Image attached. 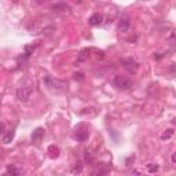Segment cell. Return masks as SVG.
<instances>
[{
    "instance_id": "6da1fadb",
    "label": "cell",
    "mask_w": 176,
    "mask_h": 176,
    "mask_svg": "<svg viewBox=\"0 0 176 176\" xmlns=\"http://www.w3.org/2000/svg\"><path fill=\"white\" fill-rule=\"evenodd\" d=\"M43 81L47 86V88L52 92H57V94H61V92H65L68 91V83L61 81V80H57L54 77L50 76H44L43 77Z\"/></svg>"
},
{
    "instance_id": "7a4b0ae2",
    "label": "cell",
    "mask_w": 176,
    "mask_h": 176,
    "mask_svg": "<svg viewBox=\"0 0 176 176\" xmlns=\"http://www.w3.org/2000/svg\"><path fill=\"white\" fill-rule=\"evenodd\" d=\"M113 84L117 90H121V91H127L132 88V80L128 78V77H124V76H116L113 80Z\"/></svg>"
},
{
    "instance_id": "3957f363",
    "label": "cell",
    "mask_w": 176,
    "mask_h": 176,
    "mask_svg": "<svg viewBox=\"0 0 176 176\" xmlns=\"http://www.w3.org/2000/svg\"><path fill=\"white\" fill-rule=\"evenodd\" d=\"M121 65H122V68L125 69L128 73H131V74L136 73V72H138V69H139V65H138V62H136L135 59H132V58L122 59Z\"/></svg>"
},
{
    "instance_id": "277c9868",
    "label": "cell",
    "mask_w": 176,
    "mask_h": 176,
    "mask_svg": "<svg viewBox=\"0 0 176 176\" xmlns=\"http://www.w3.org/2000/svg\"><path fill=\"white\" fill-rule=\"evenodd\" d=\"M17 99L21 100V102H28V100L30 99V95H32V88L29 87H19L17 88Z\"/></svg>"
},
{
    "instance_id": "5b68a950",
    "label": "cell",
    "mask_w": 176,
    "mask_h": 176,
    "mask_svg": "<svg viewBox=\"0 0 176 176\" xmlns=\"http://www.w3.org/2000/svg\"><path fill=\"white\" fill-rule=\"evenodd\" d=\"M129 26H131V21H129V18H128L127 15H122L121 18H120V21H118V25H117L118 32H127L128 29H129Z\"/></svg>"
},
{
    "instance_id": "8992f818",
    "label": "cell",
    "mask_w": 176,
    "mask_h": 176,
    "mask_svg": "<svg viewBox=\"0 0 176 176\" xmlns=\"http://www.w3.org/2000/svg\"><path fill=\"white\" fill-rule=\"evenodd\" d=\"M90 25L91 26H99L100 23L103 22V15L102 14H99V13H95V14H92L90 17Z\"/></svg>"
},
{
    "instance_id": "52a82bcc",
    "label": "cell",
    "mask_w": 176,
    "mask_h": 176,
    "mask_svg": "<svg viewBox=\"0 0 176 176\" xmlns=\"http://www.w3.org/2000/svg\"><path fill=\"white\" fill-rule=\"evenodd\" d=\"M44 138V129L43 128H36L33 134H32V142L33 143H39L41 142V139Z\"/></svg>"
},
{
    "instance_id": "ba28073f",
    "label": "cell",
    "mask_w": 176,
    "mask_h": 176,
    "mask_svg": "<svg viewBox=\"0 0 176 176\" xmlns=\"http://www.w3.org/2000/svg\"><path fill=\"white\" fill-rule=\"evenodd\" d=\"M52 10L54 11H59V13H68V11H70V7L66 3L61 1V3H57V4L52 6Z\"/></svg>"
},
{
    "instance_id": "9c48e42d",
    "label": "cell",
    "mask_w": 176,
    "mask_h": 176,
    "mask_svg": "<svg viewBox=\"0 0 176 176\" xmlns=\"http://www.w3.org/2000/svg\"><path fill=\"white\" fill-rule=\"evenodd\" d=\"M88 136H90V132L87 131V129H84V131H76V134H74V138L78 142H86L88 139Z\"/></svg>"
},
{
    "instance_id": "30bf717a",
    "label": "cell",
    "mask_w": 176,
    "mask_h": 176,
    "mask_svg": "<svg viewBox=\"0 0 176 176\" xmlns=\"http://www.w3.org/2000/svg\"><path fill=\"white\" fill-rule=\"evenodd\" d=\"M83 171H84L83 161H77V163L72 167V169H70V172H72L73 175H80V173H83Z\"/></svg>"
},
{
    "instance_id": "8fae6325",
    "label": "cell",
    "mask_w": 176,
    "mask_h": 176,
    "mask_svg": "<svg viewBox=\"0 0 176 176\" xmlns=\"http://www.w3.org/2000/svg\"><path fill=\"white\" fill-rule=\"evenodd\" d=\"M14 136H15V132L14 131H8V132H4V134H3V143H6V145H7V143H11V140L14 139Z\"/></svg>"
},
{
    "instance_id": "7c38bea8",
    "label": "cell",
    "mask_w": 176,
    "mask_h": 176,
    "mask_svg": "<svg viewBox=\"0 0 176 176\" xmlns=\"http://www.w3.org/2000/svg\"><path fill=\"white\" fill-rule=\"evenodd\" d=\"M48 154H50V157H52V158H57L59 156V147L58 146H55V145H51V146H48Z\"/></svg>"
},
{
    "instance_id": "4fadbf2b",
    "label": "cell",
    "mask_w": 176,
    "mask_h": 176,
    "mask_svg": "<svg viewBox=\"0 0 176 176\" xmlns=\"http://www.w3.org/2000/svg\"><path fill=\"white\" fill-rule=\"evenodd\" d=\"M84 163L87 164H94V156L90 153V151H84Z\"/></svg>"
},
{
    "instance_id": "5bb4252c",
    "label": "cell",
    "mask_w": 176,
    "mask_h": 176,
    "mask_svg": "<svg viewBox=\"0 0 176 176\" xmlns=\"http://www.w3.org/2000/svg\"><path fill=\"white\" fill-rule=\"evenodd\" d=\"M7 173H11V175L18 176V175H21V171L17 169L14 165H7Z\"/></svg>"
},
{
    "instance_id": "9a60e30c",
    "label": "cell",
    "mask_w": 176,
    "mask_h": 176,
    "mask_svg": "<svg viewBox=\"0 0 176 176\" xmlns=\"http://www.w3.org/2000/svg\"><path fill=\"white\" fill-rule=\"evenodd\" d=\"M172 135H173V129L171 128V129H167V131H165V134H163V135H161V139H163V140H168Z\"/></svg>"
},
{
    "instance_id": "2e32d148",
    "label": "cell",
    "mask_w": 176,
    "mask_h": 176,
    "mask_svg": "<svg viewBox=\"0 0 176 176\" xmlns=\"http://www.w3.org/2000/svg\"><path fill=\"white\" fill-rule=\"evenodd\" d=\"M147 171H149L150 173L158 172V165L157 164H147Z\"/></svg>"
},
{
    "instance_id": "e0dca14e",
    "label": "cell",
    "mask_w": 176,
    "mask_h": 176,
    "mask_svg": "<svg viewBox=\"0 0 176 176\" xmlns=\"http://www.w3.org/2000/svg\"><path fill=\"white\" fill-rule=\"evenodd\" d=\"M134 161H135V156H131V157H128V158H127L125 165H127V167H129V164L134 163Z\"/></svg>"
},
{
    "instance_id": "ac0fdd59",
    "label": "cell",
    "mask_w": 176,
    "mask_h": 176,
    "mask_svg": "<svg viewBox=\"0 0 176 176\" xmlns=\"http://www.w3.org/2000/svg\"><path fill=\"white\" fill-rule=\"evenodd\" d=\"M73 77H74L76 80H80V81H81V80H84V74H83V73H76Z\"/></svg>"
},
{
    "instance_id": "d6986e66",
    "label": "cell",
    "mask_w": 176,
    "mask_h": 176,
    "mask_svg": "<svg viewBox=\"0 0 176 176\" xmlns=\"http://www.w3.org/2000/svg\"><path fill=\"white\" fill-rule=\"evenodd\" d=\"M4 132H6V125H4V124H3V122H0V134L3 135Z\"/></svg>"
},
{
    "instance_id": "ffe728a7",
    "label": "cell",
    "mask_w": 176,
    "mask_h": 176,
    "mask_svg": "<svg viewBox=\"0 0 176 176\" xmlns=\"http://www.w3.org/2000/svg\"><path fill=\"white\" fill-rule=\"evenodd\" d=\"M161 58H163V55H161V54H156V55H154V59H156V61H160Z\"/></svg>"
},
{
    "instance_id": "44dd1931",
    "label": "cell",
    "mask_w": 176,
    "mask_h": 176,
    "mask_svg": "<svg viewBox=\"0 0 176 176\" xmlns=\"http://www.w3.org/2000/svg\"><path fill=\"white\" fill-rule=\"evenodd\" d=\"M171 160H172V164H175V161H176V156H175V153L172 154V157H171Z\"/></svg>"
},
{
    "instance_id": "7402d4cb",
    "label": "cell",
    "mask_w": 176,
    "mask_h": 176,
    "mask_svg": "<svg viewBox=\"0 0 176 176\" xmlns=\"http://www.w3.org/2000/svg\"><path fill=\"white\" fill-rule=\"evenodd\" d=\"M171 72H172V73L175 72V65H171Z\"/></svg>"
},
{
    "instance_id": "603a6c76",
    "label": "cell",
    "mask_w": 176,
    "mask_h": 176,
    "mask_svg": "<svg viewBox=\"0 0 176 176\" xmlns=\"http://www.w3.org/2000/svg\"><path fill=\"white\" fill-rule=\"evenodd\" d=\"M14 1H15V3H17V1H18V0H14Z\"/></svg>"
}]
</instances>
